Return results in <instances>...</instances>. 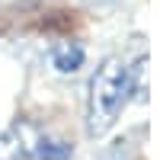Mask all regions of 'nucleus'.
I'll return each mask as SVG.
<instances>
[{
  "mask_svg": "<svg viewBox=\"0 0 160 160\" xmlns=\"http://www.w3.org/2000/svg\"><path fill=\"white\" fill-rule=\"evenodd\" d=\"M131 90V74L122 61L109 58L90 80V109H87V125L90 135H102L115 122L118 109Z\"/></svg>",
  "mask_w": 160,
  "mask_h": 160,
  "instance_id": "nucleus-1",
  "label": "nucleus"
},
{
  "mask_svg": "<svg viewBox=\"0 0 160 160\" xmlns=\"http://www.w3.org/2000/svg\"><path fill=\"white\" fill-rule=\"evenodd\" d=\"M83 61V55H80V48H74V51H58L55 55V64L61 71H77V64Z\"/></svg>",
  "mask_w": 160,
  "mask_h": 160,
  "instance_id": "nucleus-2",
  "label": "nucleus"
}]
</instances>
